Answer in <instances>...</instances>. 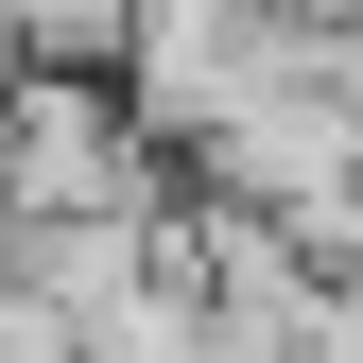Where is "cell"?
<instances>
[{
    "label": "cell",
    "mask_w": 363,
    "mask_h": 363,
    "mask_svg": "<svg viewBox=\"0 0 363 363\" xmlns=\"http://www.w3.org/2000/svg\"><path fill=\"white\" fill-rule=\"evenodd\" d=\"M0 35L35 69H121V0H0Z\"/></svg>",
    "instance_id": "2"
},
{
    "label": "cell",
    "mask_w": 363,
    "mask_h": 363,
    "mask_svg": "<svg viewBox=\"0 0 363 363\" xmlns=\"http://www.w3.org/2000/svg\"><path fill=\"white\" fill-rule=\"evenodd\" d=\"M156 191H173V139L121 104V69H18V86H0V208H18V225L156 208Z\"/></svg>",
    "instance_id": "1"
}]
</instances>
